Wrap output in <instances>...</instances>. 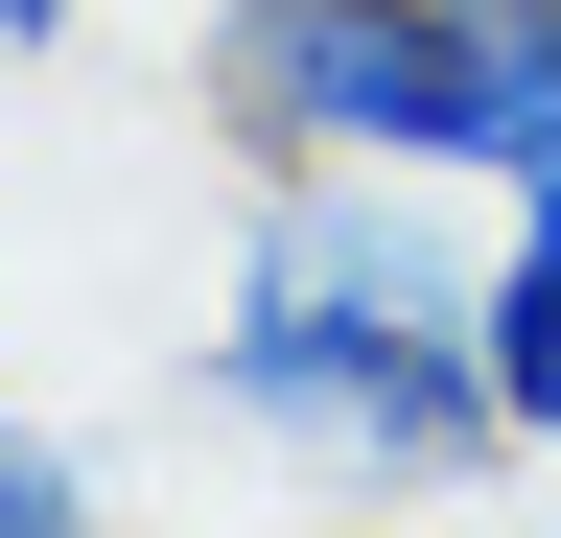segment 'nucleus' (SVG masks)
Masks as SVG:
<instances>
[{
    "label": "nucleus",
    "instance_id": "39448f33",
    "mask_svg": "<svg viewBox=\"0 0 561 538\" xmlns=\"http://www.w3.org/2000/svg\"><path fill=\"white\" fill-rule=\"evenodd\" d=\"M70 24H94V0H0V71H70Z\"/></svg>",
    "mask_w": 561,
    "mask_h": 538
},
{
    "label": "nucleus",
    "instance_id": "7ed1b4c3",
    "mask_svg": "<svg viewBox=\"0 0 561 538\" xmlns=\"http://www.w3.org/2000/svg\"><path fill=\"white\" fill-rule=\"evenodd\" d=\"M468 305H491V398H515V468L561 445V164H515L468 211Z\"/></svg>",
    "mask_w": 561,
    "mask_h": 538
},
{
    "label": "nucleus",
    "instance_id": "423d86ee",
    "mask_svg": "<svg viewBox=\"0 0 561 538\" xmlns=\"http://www.w3.org/2000/svg\"><path fill=\"white\" fill-rule=\"evenodd\" d=\"M328 538H421V515H328Z\"/></svg>",
    "mask_w": 561,
    "mask_h": 538
},
{
    "label": "nucleus",
    "instance_id": "f03ea898",
    "mask_svg": "<svg viewBox=\"0 0 561 538\" xmlns=\"http://www.w3.org/2000/svg\"><path fill=\"white\" fill-rule=\"evenodd\" d=\"M187 94H210V164H398V187H515V94H491V47L445 0H210L187 24Z\"/></svg>",
    "mask_w": 561,
    "mask_h": 538
},
{
    "label": "nucleus",
    "instance_id": "20e7f679",
    "mask_svg": "<svg viewBox=\"0 0 561 538\" xmlns=\"http://www.w3.org/2000/svg\"><path fill=\"white\" fill-rule=\"evenodd\" d=\"M0 538H164V515H117V468L70 445V422H24V398H0Z\"/></svg>",
    "mask_w": 561,
    "mask_h": 538
},
{
    "label": "nucleus",
    "instance_id": "f257e3e1",
    "mask_svg": "<svg viewBox=\"0 0 561 538\" xmlns=\"http://www.w3.org/2000/svg\"><path fill=\"white\" fill-rule=\"evenodd\" d=\"M187 422L257 445L280 492H328V515L491 492V468H515V398H491V305H468V187L257 164L234 257H210V328H187Z\"/></svg>",
    "mask_w": 561,
    "mask_h": 538
}]
</instances>
